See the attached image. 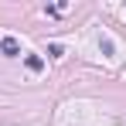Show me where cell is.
Here are the masks:
<instances>
[{"mask_svg": "<svg viewBox=\"0 0 126 126\" xmlns=\"http://www.w3.org/2000/svg\"><path fill=\"white\" fill-rule=\"evenodd\" d=\"M0 51H3V55H10V58H17V55H21V41H17V38H10V34H3V38H0Z\"/></svg>", "mask_w": 126, "mask_h": 126, "instance_id": "1", "label": "cell"}, {"mask_svg": "<svg viewBox=\"0 0 126 126\" xmlns=\"http://www.w3.org/2000/svg\"><path fill=\"white\" fill-rule=\"evenodd\" d=\"M24 65H27L31 72H41V68H44V58H41V55H27V58H24Z\"/></svg>", "mask_w": 126, "mask_h": 126, "instance_id": "2", "label": "cell"}]
</instances>
